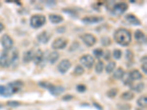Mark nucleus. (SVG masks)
Masks as SVG:
<instances>
[{
	"instance_id": "obj_40",
	"label": "nucleus",
	"mask_w": 147,
	"mask_h": 110,
	"mask_svg": "<svg viewBox=\"0 0 147 110\" xmlns=\"http://www.w3.org/2000/svg\"><path fill=\"white\" fill-rule=\"evenodd\" d=\"M118 108L121 110H129L130 109V106L129 104H121V105H118Z\"/></svg>"
},
{
	"instance_id": "obj_32",
	"label": "nucleus",
	"mask_w": 147,
	"mask_h": 110,
	"mask_svg": "<svg viewBox=\"0 0 147 110\" xmlns=\"http://www.w3.org/2000/svg\"><path fill=\"white\" fill-rule=\"evenodd\" d=\"M133 58L134 55L132 51L131 50H130V49H127V51H126V59L128 61H132V60H133Z\"/></svg>"
},
{
	"instance_id": "obj_41",
	"label": "nucleus",
	"mask_w": 147,
	"mask_h": 110,
	"mask_svg": "<svg viewBox=\"0 0 147 110\" xmlns=\"http://www.w3.org/2000/svg\"><path fill=\"white\" fill-rule=\"evenodd\" d=\"M103 56H104V57H105V59H106V60H108V59L110 58V51H108V50H107L106 53H105V52H104Z\"/></svg>"
},
{
	"instance_id": "obj_9",
	"label": "nucleus",
	"mask_w": 147,
	"mask_h": 110,
	"mask_svg": "<svg viewBox=\"0 0 147 110\" xmlns=\"http://www.w3.org/2000/svg\"><path fill=\"white\" fill-rule=\"evenodd\" d=\"M10 65H11V60L8 54V51H4V52L0 56V65L2 68H7Z\"/></svg>"
},
{
	"instance_id": "obj_43",
	"label": "nucleus",
	"mask_w": 147,
	"mask_h": 110,
	"mask_svg": "<svg viewBox=\"0 0 147 110\" xmlns=\"http://www.w3.org/2000/svg\"><path fill=\"white\" fill-rule=\"evenodd\" d=\"M146 63H144V64L142 65V67H141V68H142V70H143V71H144V73H146H146H147V69H146Z\"/></svg>"
},
{
	"instance_id": "obj_11",
	"label": "nucleus",
	"mask_w": 147,
	"mask_h": 110,
	"mask_svg": "<svg viewBox=\"0 0 147 110\" xmlns=\"http://www.w3.org/2000/svg\"><path fill=\"white\" fill-rule=\"evenodd\" d=\"M125 19L130 24L135 26H140L141 25V22L133 14H127L125 16Z\"/></svg>"
},
{
	"instance_id": "obj_22",
	"label": "nucleus",
	"mask_w": 147,
	"mask_h": 110,
	"mask_svg": "<svg viewBox=\"0 0 147 110\" xmlns=\"http://www.w3.org/2000/svg\"><path fill=\"white\" fill-rule=\"evenodd\" d=\"M124 76V71L123 68H118L114 71L113 74V77L115 79H122Z\"/></svg>"
},
{
	"instance_id": "obj_30",
	"label": "nucleus",
	"mask_w": 147,
	"mask_h": 110,
	"mask_svg": "<svg viewBox=\"0 0 147 110\" xmlns=\"http://www.w3.org/2000/svg\"><path fill=\"white\" fill-rule=\"evenodd\" d=\"M144 88H145V85L142 83V82H140V83L135 85V87H134V90L136 92H138V93H140V92H142L144 90Z\"/></svg>"
},
{
	"instance_id": "obj_7",
	"label": "nucleus",
	"mask_w": 147,
	"mask_h": 110,
	"mask_svg": "<svg viewBox=\"0 0 147 110\" xmlns=\"http://www.w3.org/2000/svg\"><path fill=\"white\" fill-rule=\"evenodd\" d=\"M71 67V63L69 59H63L62 61H60V63L58 64V69L60 73H66L68 70L70 69V68Z\"/></svg>"
},
{
	"instance_id": "obj_14",
	"label": "nucleus",
	"mask_w": 147,
	"mask_h": 110,
	"mask_svg": "<svg viewBox=\"0 0 147 110\" xmlns=\"http://www.w3.org/2000/svg\"><path fill=\"white\" fill-rule=\"evenodd\" d=\"M14 91L12 88L10 86H2L0 85V95H3V96H10L12 94H13Z\"/></svg>"
},
{
	"instance_id": "obj_24",
	"label": "nucleus",
	"mask_w": 147,
	"mask_h": 110,
	"mask_svg": "<svg viewBox=\"0 0 147 110\" xmlns=\"http://www.w3.org/2000/svg\"><path fill=\"white\" fill-rule=\"evenodd\" d=\"M135 95H134L133 93L130 91H127V92H124V93H122L121 95V98L124 101H130L133 99Z\"/></svg>"
},
{
	"instance_id": "obj_3",
	"label": "nucleus",
	"mask_w": 147,
	"mask_h": 110,
	"mask_svg": "<svg viewBox=\"0 0 147 110\" xmlns=\"http://www.w3.org/2000/svg\"><path fill=\"white\" fill-rule=\"evenodd\" d=\"M128 9V5L125 2H119V3L115 4L113 7L112 12L115 15H122L124 13H125Z\"/></svg>"
},
{
	"instance_id": "obj_19",
	"label": "nucleus",
	"mask_w": 147,
	"mask_h": 110,
	"mask_svg": "<svg viewBox=\"0 0 147 110\" xmlns=\"http://www.w3.org/2000/svg\"><path fill=\"white\" fill-rule=\"evenodd\" d=\"M49 19L51 23H52V24H59L63 21V16L57 15V14H50L49 15Z\"/></svg>"
},
{
	"instance_id": "obj_23",
	"label": "nucleus",
	"mask_w": 147,
	"mask_h": 110,
	"mask_svg": "<svg viewBox=\"0 0 147 110\" xmlns=\"http://www.w3.org/2000/svg\"><path fill=\"white\" fill-rule=\"evenodd\" d=\"M138 105L139 107H142V108H146L147 106V98L146 95H144V96H141L138 99L137 101Z\"/></svg>"
},
{
	"instance_id": "obj_20",
	"label": "nucleus",
	"mask_w": 147,
	"mask_h": 110,
	"mask_svg": "<svg viewBox=\"0 0 147 110\" xmlns=\"http://www.w3.org/2000/svg\"><path fill=\"white\" fill-rule=\"evenodd\" d=\"M60 57V54L58 51H52L49 54L48 57V60L51 64H54L58 61V59Z\"/></svg>"
},
{
	"instance_id": "obj_10",
	"label": "nucleus",
	"mask_w": 147,
	"mask_h": 110,
	"mask_svg": "<svg viewBox=\"0 0 147 110\" xmlns=\"http://www.w3.org/2000/svg\"><path fill=\"white\" fill-rule=\"evenodd\" d=\"M104 20V18L101 16H88L85 17L82 19V21L85 24H97L99 22L102 21Z\"/></svg>"
},
{
	"instance_id": "obj_6",
	"label": "nucleus",
	"mask_w": 147,
	"mask_h": 110,
	"mask_svg": "<svg viewBox=\"0 0 147 110\" xmlns=\"http://www.w3.org/2000/svg\"><path fill=\"white\" fill-rule=\"evenodd\" d=\"M2 44L5 51H9L13 46V41L10 36L5 34L2 37Z\"/></svg>"
},
{
	"instance_id": "obj_34",
	"label": "nucleus",
	"mask_w": 147,
	"mask_h": 110,
	"mask_svg": "<svg viewBox=\"0 0 147 110\" xmlns=\"http://www.w3.org/2000/svg\"><path fill=\"white\" fill-rule=\"evenodd\" d=\"M7 105L10 107H17L21 105V103L16 101H9L7 102Z\"/></svg>"
},
{
	"instance_id": "obj_28",
	"label": "nucleus",
	"mask_w": 147,
	"mask_h": 110,
	"mask_svg": "<svg viewBox=\"0 0 147 110\" xmlns=\"http://www.w3.org/2000/svg\"><path fill=\"white\" fill-rule=\"evenodd\" d=\"M93 54L95 57L98 59H99L100 57H103L104 54V51L101 49H96L93 50Z\"/></svg>"
},
{
	"instance_id": "obj_25",
	"label": "nucleus",
	"mask_w": 147,
	"mask_h": 110,
	"mask_svg": "<svg viewBox=\"0 0 147 110\" xmlns=\"http://www.w3.org/2000/svg\"><path fill=\"white\" fill-rule=\"evenodd\" d=\"M115 65H116V63L113 61H111L108 63V64L107 65L106 68H105V70H106L107 73H111L113 71V70L115 69Z\"/></svg>"
},
{
	"instance_id": "obj_33",
	"label": "nucleus",
	"mask_w": 147,
	"mask_h": 110,
	"mask_svg": "<svg viewBox=\"0 0 147 110\" xmlns=\"http://www.w3.org/2000/svg\"><path fill=\"white\" fill-rule=\"evenodd\" d=\"M118 93V90L116 88H112L107 92V95L110 98H113V97H115Z\"/></svg>"
},
{
	"instance_id": "obj_37",
	"label": "nucleus",
	"mask_w": 147,
	"mask_h": 110,
	"mask_svg": "<svg viewBox=\"0 0 147 110\" xmlns=\"http://www.w3.org/2000/svg\"><path fill=\"white\" fill-rule=\"evenodd\" d=\"M77 90L78 92L80 93H83L86 90V87L84 85H79L77 87Z\"/></svg>"
},
{
	"instance_id": "obj_36",
	"label": "nucleus",
	"mask_w": 147,
	"mask_h": 110,
	"mask_svg": "<svg viewBox=\"0 0 147 110\" xmlns=\"http://www.w3.org/2000/svg\"><path fill=\"white\" fill-rule=\"evenodd\" d=\"M38 85L41 87H42L46 88V89H47L48 90L52 84L50 83V82H47V81H40V82L38 83Z\"/></svg>"
},
{
	"instance_id": "obj_1",
	"label": "nucleus",
	"mask_w": 147,
	"mask_h": 110,
	"mask_svg": "<svg viewBox=\"0 0 147 110\" xmlns=\"http://www.w3.org/2000/svg\"><path fill=\"white\" fill-rule=\"evenodd\" d=\"M114 39L115 42L122 46H127L132 41L131 32L124 28L118 29L114 33Z\"/></svg>"
},
{
	"instance_id": "obj_44",
	"label": "nucleus",
	"mask_w": 147,
	"mask_h": 110,
	"mask_svg": "<svg viewBox=\"0 0 147 110\" xmlns=\"http://www.w3.org/2000/svg\"><path fill=\"white\" fill-rule=\"evenodd\" d=\"M4 28H5V27H4V25L2 24V23H1V22H0V32H2V30H3Z\"/></svg>"
},
{
	"instance_id": "obj_31",
	"label": "nucleus",
	"mask_w": 147,
	"mask_h": 110,
	"mask_svg": "<svg viewBox=\"0 0 147 110\" xmlns=\"http://www.w3.org/2000/svg\"><path fill=\"white\" fill-rule=\"evenodd\" d=\"M101 43H102V45H104V46H107L111 44V40H110V37H107V36H105V37H101Z\"/></svg>"
},
{
	"instance_id": "obj_26",
	"label": "nucleus",
	"mask_w": 147,
	"mask_h": 110,
	"mask_svg": "<svg viewBox=\"0 0 147 110\" xmlns=\"http://www.w3.org/2000/svg\"><path fill=\"white\" fill-rule=\"evenodd\" d=\"M104 69V63L101 60H99L98 63H97L96 66H95V70L97 73H101Z\"/></svg>"
},
{
	"instance_id": "obj_27",
	"label": "nucleus",
	"mask_w": 147,
	"mask_h": 110,
	"mask_svg": "<svg viewBox=\"0 0 147 110\" xmlns=\"http://www.w3.org/2000/svg\"><path fill=\"white\" fill-rule=\"evenodd\" d=\"M84 68H83L81 65H77L76 68L74 70V74H75V76H81L82 74L84 73Z\"/></svg>"
},
{
	"instance_id": "obj_13",
	"label": "nucleus",
	"mask_w": 147,
	"mask_h": 110,
	"mask_svg": "<svg viewBox=\"0 0 147 110\" xmlns=\"http://www.w3.org/2000/svg\"><path fill=\"white\" fill-rule=\"evenodd\" d=\"M37 38L39 42L41 43H47L51 38V35L47 31H44L38 35Z\"/></svg>"
},
{
	"instance_id": "obj_42",
	"label": "nucleus",
	"mask_w": 147,
	"mask_h": 110,
	"mask_svg": "<svg viewBox=\"0 0 147 110\" xmlns=\"http://www.w3.org/2000/svg\"><path fill=\"white\" fill-rule=\"evenodd\" d=\"M71 98H73L72 95H65L64 97H63V99L64 101H69V100H71Z\"/></svg>"
},
{
	"instance_id": "obj_18",
	"label": "nucleus",
	"mask_w": 147,
	"mask_h": 110,
	"mask_svg": "<svg viewBox=\"0 0 147 110\" xmlns=\"http://www.w3.org/2000/svg\"><path fill=\"white\" fill-rule=\"evenodd\" d=\"M34 51L32 50H29L24 52V55H23V61L24 63H29L31 62L33 59L34 57Z\"/></svg>"
},
{
	"instance_id": "obj_35",
	"label": "nucleus",
	"mask_w": 147,
	"mask_h": 110,
	"mask_svg": "<svg viewBox=\"0 0 147 110\" xmlns=\"http://www.w3.org/2000/svg\"><path fill=\"white\" fill-rule=\"evenodd\" d=\"M122 52L120 49H115L113 51V57L115 59H119L121 57Z\"/></svg>"
},
{
	"instance_id": "obj_21",
	"label": "nucleus",
	"mask_w": 147,
	"mask_h": 110,
	"mask_svg": "<svg viewBox=\"0 0 147 110\" xmlns=\"http://www.w3.org/2000/svg\"><path fill=\"white\" fill-rule=\"evenodd\" d=\"M8 86H10V87L12 88L14 93H16V92H18L21 89L22 86H23V83H22L21 81H14V82H10V84H8Z\"/></svg>"
},
{
	"instance_id": "obj_15",
	"label": "nucleus",
	"mask_w": 147,
	"mask_h": 110,
	"mask_svg": "<svg viewBox=\"0 0 147 110\" xmlns=\"http://www.w3.org/2000/svg\"><path fill=\"white\" fill-rule=\"evenodd\" d=\"M49 92H50L53 95H59L61 93H63L64 92V88L62 86H56V85H52L48 89Z\"/></svg>"
},
{
	"instance_id": "obj_8",
	"label": "nucleus",
	"mask_w": 147,
	"mask_h": 110,
	"mask_svg": "<svg viewBox=\"0 0 147 110\" xmlns=\"http://www.w3.org/2000/svg\"><path fill=\"white\" fill-rule=\"evenodd\" d=\"M81 39L84 42L85 45L88 46H93L97 43V38L93 35L90 34V33H86L81 36Z\"/></svg>"
},
{
	"instance_id": "obj_2",
	"label": "nucleus",
	"mask_w": 147,
	"mask_h": 110,
	"mask_svg": "<svg viewBox=\"0 0 147 110\" xmlns=\"http://www.w3.org/2000/svg\"><path fill=\"white\" fill-rule=\"evenodd\" d=\"M46 22V19L45 15L41 14H36L33 15L30 19V25L34 29H38L45 25Z\"/></svg>"
},
{
	"instance_id": "obj_12",
	"label": "nucleus",
	"mask_w": 147,
	"mask_h": 110,
	"mask_svg": "<svg viewBox=\"0 0 147 110\" xmlns=\"http://www.w3.org/2000/svg\"><path fill=\"white\" fill-rule=\"evenodd\" d=\"M134 37H135V39L138 43H146V35L140 29H138V30L135 31Z\"/></svg>"
},
{
	"instance_id": "obj_39",
	"label": "nucleus",
	"mask_w": 147,
	"mask_h": 110,
	"mask_svg": "<svg viewBox=\"0 0 147 110\" xmlns=\"http://www.w3.org/2000/svg\"><path fill=\"white\" fill-rule=\"evenodd\" d=\"M79 46H80L79 43H78L77 42V41H75V42L72 44V46H71V47H70L69 51H75L76 49H77L78 48H79Z\"/></svg>"
},
{
	"instance_id": "obj_4",
	"label": "nucleus",
	"mask_w": 147,
	"mask_h": 110,
	"mask_svg": "<svg viewBox=\"0 0 147 110\" xmlns=\"http://www.w3.org/2000/svg\"><path fill=\"white\" fill-rule=\"evenodd\" d=\"M68 44V40L63 37H58L54 40L52 43V48L53 49H63L66 47Z\"/></svg>"
},
{
	"instance_id": "obj_29",
	"label": "nucleus",
	"mask_w": 147,
	"mask_h": 110,
	"mask_svg": "<svg viewBox=\"0 0 147 110\" xmlns=\"http://www.w3.org/2000/svg\"><path fill=\"white\" fill-rule=\"evenodd\" d=\"M18 59H19V53H18V51L15 50V51H13L12 56L10 57L11 64H14V63H15V62L18 61Z\"/></svg>"
},
{
	"instance_id": "obj_38",
	"label": "nucleus",
	"mask_w": 147,
	"mask_h": 110,
	"mask_svg": "<svg viewBox=\"0 0 147 110\" xmlns=\"http://www.w3.org/2000/svg\"><path fill=\"white\" fill-rule=\"evenodd\" d=\"M63 11H64L66 13H68V14H71L72 16H77V13L75 12V11H73L72 10H71V9H63Z\"/></svg>"
},
{
	"instance_id": "obj_17",
	"label": "nucleus",
	"mask_w": 147,
	"mask_h": 110,
	"mask_svg": "<svg viewBox=\"0 0 147 110\" xmlns=\"http://www.w3.org/2000/svg\"><path fill=\"white\" fill-rule=\"evenodd\" d=\"M128 76L130 77L132 81H135V80H140L143 78V75L141 74L138 70H132L129 73Z\"/></svg>"
},
{
	"instance_id": "obj_5",
	"label": "nucleus",
	"mask_w": 147,
	"mask_h": 110,
	"mask_svg": "<svg viewBox=\"0 0 147 110\" xmlns=\"http://www.w3.org/2000/svg\"><path fill=\"white\" fill-rule=\"evenodd\" d=\"M82 65L87 68H91L94 64V59L91 54H85L80 58Z\"/></svg>"
},
{
	"instance_id": "obj_45",
	"label": "nucleus",
	"mask_w": 147,
	"mask_h": 110,
	"mask_svg": "<svg viewBox=\"0 0 147 110\" xmlns=\"http://www.w3.org/2000/svg\"><path fill=\"white\" fill-rule=\"evenodd\" d=\"M0 6H1V2H0Z\"/></svg>"
},
{
	"instance_id": "obj_16",
	"label": "nucleus",
	"mask_w": 147,
	"mask_h": 110,
	"mask_svg": "<svg viewBox=\"0 0 147 110\" xmlns=\"http://www.w3.org/2000/svg\"><path fill=\"white\" fill-rule=\"evenodd\" d=\"M43 59H44V52H43L42 50L38 49V50H37V51L34 54V57L32 60H33L34 63L36 65H39L43 61Z\"/></svg>"
}]
</instances>
